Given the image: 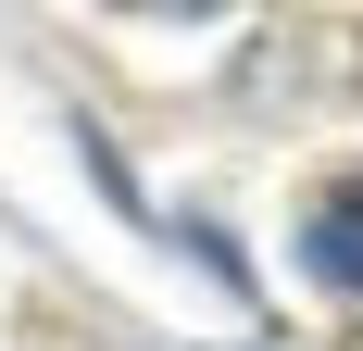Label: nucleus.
Segmentation results:
<instances>
[{"mask_svg": "<svg viewBox=\"0 0 363 351\" xmlns=\"http://www.w3.org/2000/svg\"><path fill=\"white\" fill-rule=\"evenodd\" d=\"M301 264H313L326 288H351V301H363V176H351V188H326V201L301 213Z\"/></svg>", "mask_w": 363, "mask_h": 351, "instance_id": "nucleus-1", "label": "nucleus"}]
</instances>
